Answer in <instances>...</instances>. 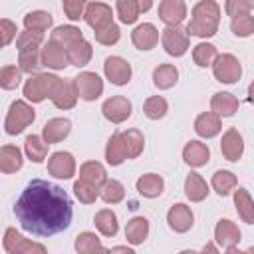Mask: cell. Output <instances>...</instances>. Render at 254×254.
<instances>
[{
	"label": "cell",
	"mask_w": 254,
	"mask_h": 254,
	"mask_svg": "<svg viewBox=\"0 0 254 254\" xmlns=\"http://www.w3.org/2000/svg\"><path fill=\"white\" fill-rule=\"evenodd\" d=\"M159 18L167 26H181L187 18V4L183 0H163L159 4Z\"/></svg>",
	"instance_id": "15"
},
{
	"label": "cell",
	"mask_w": 254,
	"mask_h": 254,
	"mask_svg": "<svg viewBox=\"0 0 254 254\" xmlns=\"http://www.w3.org/2000/svg\"><path fill=\"white\" fill-rule=\"evenodd\" d=\"M220 151H222L224 159L226 161H232V163L242 157V153H244V139L238 133V129L230 127V129L224 131L222 141H220Z\"/></svg>",
	"instance_id": "14"
},
{
	"label": "cell",
	"mask_w": 254,
	"mask_h": 254,
	"mask_svg": "<svg viewBox=\"0 0 254 254\" xmlns=\"http://www.w3.org/2000/svg\"><path fill=\"white\" fill-rule=\"evenodd\" d=\"M216 58H218L216 46H212V44H208V42H200V44H196L194 50H192V60H194V64H196L198 67H208V65H212V64L216 62Z\"/></svg>",
	"instance_id": "38"
},
{
	"label": "cell",
	"mask_w": 254,
	"mask_h": 254,
	"mask_svg": "<svg viewBox=\"0 0 254 254\" xmlns=\"http://www.w3.org/2000/svg\"><path fill=\"white\" fill-rule=\"evenodd\" d=\"M69 131H71V121H69V119L54 117V119H50V121L44 125L42 137H44V141H46L48 145H52V143L64 141V139L69 135Z\"/></svg>",
	"instance_id": "16"
},
{
	"label": "cell",
	"mask_w": 254,
	"mask_h": 254,
	"mask_svg": "<svg viewBox=\"0 0 254 254\" xmlns=\"http://www.w3.org/2000/svg\"><path fill=\"white\" fill-rule=\"evenodd\" d=\"M214 238H216V244L228 248V246H234L240 242V230L232 220L220 218L216 228H214Z\"/></svg>",
	"instance_id": "23"
},
{
	"label": "cell",
	"mask_w": 254,
	"mask_h": 254,
	"mask_svg": "<svg viewBox=\"0 0 254 254\" xmlns=\"http://www.w3.org/2000/svg\"><path fill=\"white\" fill-rule=\"evenodd\" d=\"M101 248V240L93 232H81L75 238V250L77 254H95Z\"/></svg>",
	"instance_id": "44"
},
{
	"label": "cell",
	"mask_w": 254,
	"mask_h": 254,
	"mask_svg": "<svg viewBox=\"0 0 254 254\" xmlns=\"http://www.w3.org/2000/svg\"><path fill=\"white\" fill-rule=\"evenodd\" d=\"M79 179L93 185V187H103L107 183V173H105V167L97 161H87L79 167Z\"/></svg>",
	"instance_id": "26"
},
{
	"label": "cell",
	"mask_w": 254,
	"mask_h": 254,
	"mask_svg": "<svg viewBox=\"0 0 254 254\" xmlns=\"http://www.w3.org/2000/svg\"><path fill=\"white\" fill-rule=\"evenodd\" d=\"M131 40L137 50H153L159 42V30L153 24L143 22L131 32Z\"/></svg>",
	"instance_id": "17"
},
{
	"label": "cell",
	"mask_w": 254,
	"mask_h": 254,
	"mask_svg": "<svg viewBox=\"0 0 254 254\" xmlns=\"http://www.w3.org/2000/svg\"><path fill=\"white\" fill-rule=\"evenodd\" d=\"M179 79V69L173 64H161L153 71V83L159 89H171Z\"/></svg>",
	"instance_id": "32"
},
{
	"label": "cell",
	"mask_w": 254,
	"mask_h": 254,
	"mask_svg": "<svg viewBox=\"0 0 254 254\" xmlns=\"http://www.w3.org/2000/svg\"><path fill=\"white\" fill-rule=\"evenodd\" d=\"M115 10H117V16L123 24H133L141 14L139 2H135V0H119L115 4Z\"/></svg>",
	"instance_id": "43"
},
{
	"label": "cell",
	"mask_w": 254,
	"mask_h": 254,
	"mask_svg": "<svg viewBox=\"0 0 254 254\" xmlns=\"http://www.w3.org/2000/svg\"><path fill=\"white\" fill-rule=\"evenodd\" d=\"M58 75L54 73H36L24 83V97L32 103H40L52 95V89L58 83Z\"/></svg>",
	"instance_id": "4"
},
{
	"label": "cell",
	"mask_w": 254,
	"mask_h": 254,
	"mask_svg": "<svg viewBox=\"0 0 254 254\" xmlns=\"http://www.w3.org/2000/svg\"><path fill=\"white\" fill-rule=\"evenodd\" d=\"M183 159L190 167H204L210 161V149L200 141H189L183 149Z\"/></svg>",
	"instance_id": "20"
},
{
	"label": "cell",
	"mask_w": 254,
	"mask_h": 254,
	"mask_svg": "<svg viewBox=\"0 0 254 254\" xmlns=\"http://www.w3.org/2000/svg\"><path fill=\"white\" fill-rule=\"evenodd\" d=\"M48 173L56 179H71L75 173V161L73 155L67 151H56L48 159Z\"/></svg>",
	"instance_id": "11"
},
{
	"label": "cell",
	"mask_w": 254,
	"mask_h": 254,
	"mask_svg": "<svg viewBox=\"0 0 254 254\" xmlns=\"http://www.w3.org/2000/svg\"><path fill=\"white\" fill-rule=\"evenodd\" d=\"M22 79V69L16 65H4L0 69V85L2 89H16Z\"/></svg>",
	"instance_id": "47"
},
{
	"label": "cell",
	"mask_w": 254,
	"mask_h": 254,
	"mask_svg": "<svg viewBox=\"0 0 254 254\" xmlns=\"http://www.w3.org/2000/svg\"><path fill=\"white\" fill-rule=\"evenodd\" d=\"M127 159V149H125V143H123V137L121 133H113L107 141V147H105V161L111 165V167H117L121 165L123 161Z\"/></svg>",
	"instance_id": "28"
},
{
	"label": "cell",
	"mask_w": 254,
	"mask_h": 254,
	"mask_svg": "<svg viewBox=\"0 0 254 254\" xmlns=\"http://www.w3.org/2000/svg\"><path fill=\"white\" fill-rule=\"evenodd\" d=\"M85 2L83 0H64V4H62V8H64V12H65V16L69 18V20H79V18H83V14H85Z\"/></svg>",
	"instance_id": "51"
},
{
	"label": "cell",
	"mask_w": 254,
	"mask_h": 254,
	"mask_svg": "<svg viewBox=\"0 0 254 254\" xmlns=\"http://www.w3.org/2000/svg\"><path fill=\"white\" fill-rule=\"evenodd\" d=\"M167 111H169V103H167V99L161 97V95L149 97V99L145 101V105H143V113H145L149 119H153V121L163 119V117L167 115Z\"/></svg>",
	"instance_id": "41"
},
{
	"label": "cell",
	"mask_w": 254,
	"mask_h": 254,
	"mask_svg": "<svg viewBox=\"0 0 254 254\" xmlns=\"http://www.w3.org/2000/svg\"><path fill=\"white\" fill-rule=\"evenodd\" d=\"M103 71H105V77L113 85H125L131 79V65L127 60L119 56H109L103 64Z\"/></svg>",
	"instance_id": "10"
},
{
	"label": "cell",
	"mask_w": 254,
	"mask_h": 254,
	"mask_svg": "<svg viewBox=\"0 0 254 254\" xmlns=\"http://www.w3.org/2000/svg\"><path fill=\"white\" fill-rule=\"evenodd\" d=\"M149 236V220L145 216H133L125 226V238L131 244H143Z\"/></svg>",
	"instance_id": "29"
},
{
	"label": "cell",
	"mask_w": 254,
	"mask_h": 254,
	"mask_svg": "<svg viewBox=\"0 0 254 254\" xmlns=\"http://www.w3.org/2000/svg\"><path fill=\"white\" fill-rule=\"evenodd\" d=\"M234 206L238 216L246 224H254V200L246 189H236L234 190Z\"/></svg>",
	"instance_id": "31"
},
{
	"label": "cell",
	"mask_w": 254,
	"mask_h": 254,
	"mask_svg": "<svg viewBox=\"0 0 254 254\" xmlns=\"http://www.w3.org/2000/svg\"><path fill=\"white\" fill-rule=\"evenodd\" d=\"M179 254H196L194 250H183V252H179Z\"/></svg>",
	"instance_id": "59"
},
{
	"label": "cell",
	"mask_w": 254,
	"mask_h": 254,
	"mask_svg": "<svg viewBox=\"0 0 254 254\" xmlns=\"http://www.w3.org/2000/svg\"><path fill=\"white\" fill-rule=\"evenodd\" d=\"M93 34H95V40H97L99 44H103V46H113V44H117L119 38H121V30H119L117 24H113V26L101 30V32H93Z\"/></svg>",
	"instance_id": "50"
},
{
	"label": "cell",
	"mask_w": 254,
	"mask_h": 254,
	"mask_svg": "<svg viewBox=\"0 0 254 254\" xmlns=\"http://www.w3.org/2000/svg\"><path fill=\"white\" fill-rule=\"evenodd\" d=\"M167 222L169 226L175 230V232H187L192 228L194 224V214L190 210V206L183 204V202H177L169 208L167 212Z\"/></svg>",
	"instance_id": "13"
},
{
	"label": "cell",
	"mask_w": 254,
	"mask_h": 254,
	"mask_svg": "<svg viewBox=\"0 0 254 254\" xmlns=\"http://www.w3.org/2000/svg\"><path fill=\"white\" fill-rule=\"evenodd\" d=\"M99 196H101L107 204H117V202L123 200V196H125V189H123V185H121L119 181L111 179V181H107V183L99 189Z\"/></svg>",
	"instance_id": "42"
},
{
	"label": "cell",
	"mask_w": 254,
	"mask_h": 254,
	"mask_svg": "<svg viewBox=\"0 0 254 254\" xmlns=\"http://www.w3.org/2000/svg\"><path fill=\"white\" fill-rule=\"evenodd\" d=\"M224 10H226L228 16L238 18V16L250 14V10H254V2L252 0H228L224 4Z\"/></svg>",
	"instance_id": "49"
},
{
	"label": "cell",
	"mask_w": 254,
	"mask_h": 254,
	"mask_svg": "<svg viewBox=\"0 0 254 254\" xmlns=\"http://www.w3.org/2000/svg\"><path fill=\"white\" fill-rule=\"evenodd\" d=\"M18 64L24 73H36L38 67L42 65V52L40 48H30V50H20L18 52Z\"/></svg>",
	"instance_id": "39"
},
{
	"label": "cell",
	"mask_w": 254,
	"mask_h": 254,
	"mask_svg": "<svg viewBox=\"0 0 254 254\" xmlns=\"http://www.w3.org/2000/svg\"><path fill=\"white\" fill-rule=\"evenodd\" d=\"M218 22H220V6L212 0H200L192 6L190 22L187 26L189 36L212 38L218 30Z\"/></svg>",
	"instance_id": "2"
},
{
	"label": "cell",
	"mask_w": 254,
	"mask_h": 254,
	"mask_svg": "<svg viewBox=\"0 0 254 254\" xmlns=\"http://www.w3.org/2000/svg\"><path fill=\"white\" fill-rule=\"evenodd\" d=\"M212 73L220 83H236L242 75V65L232 54H222L212 64Z\"/></svg>",
	"instance_id": "6"
},
{
	"label": "cell",
	"mask_w": 254,
	"mask_h": 254,
	"mask_svg": "<svg viewBox=\"0 0 254 254\" xmlns=\"http://www.w3.org/2000/svg\"><path fill=\"white\" fill-rule=\"evenodd\" d=\"M210 111L218 117H232L238 111V99L228 91H218L210 99Z\"/></svg>",
	"instance_id": "21"
},
{
	"label": "cell",
	"mask_w": 254,
	"mask_h": 254,
	"mask_svg": "<svg viewBox=\"0 0 254 254\" xmlns=\"http://www.w3.org/2000/svg\"><path fill=\"white\" fill-rule=\"evenodd\" d=\"M230 30L234 36L238 38H248L254 34V16L252 14H244L238 18H232L230 22Z\"/></svg>",
	"instance_id": "45"
},
{
	"label": "cell",
	"mask_w": 254,
	"mask_h": 254,
	"mask_svg": "<svg viewBox=\"0 0 254 254\" xmlns=\"http://www.w3.org/2000/svg\"><path fill=\"white\" fill-rule=\"evenodd\" d=\"M73 85L77 91V97L83 101H95L103 93V81L93 71H81L73 77Z\"/></svg>",
	"instance_id": "7"
},
{
	"label": "cell",
	"mask_w": 254,
	"mask_h": 254,
	"mask_svg": "<svg viewBox=\"0 0 254 254\" xmlns=\"http://www.w3.org/2000/svg\"><path fill=\"white\" fill-rule=\"evenodd\" d=\"M65 54H67V60H69L71 65L83 67V65L89 64V60H91V56H93V50H91V44H89V42L81 40V42L73 44L69 50H65Z\"/></svg>",
	"instance_id": "35"
},
{
	"label": "cell",
	"mask_w": 254,
	"mask_h": 254,
	"mask_svg": "<svg viewBox=\"0 0 254 254\" xmlns=\"http://www.w3.org/2000/svg\"><path fill=\"white\" fill-rule=\"evenodd\" d=\"M135 187H137V192L141 196H145V198H157L163 192V189H165V181L157 173H147V175H143V177L137 179Z\"/></svg>",
	"instance_id": "22"
},
{
	"label": "cell",
	"mask_w": 254,
	"mask_h": 254,
	"mask_svg": "<svg viewBox=\"0 0 254 254\" xmlns=\"http://www.w3.org/2000/svg\"><path fill=\"white\" fill-rule=\"evenodd\" d=\"M161 42L169 56L181 58L189 50V30L183 26H167L161 34Z\"/></svg>",
	"instance_id": "5"
},
{
	"label": "cell",
	"mask_w": 254,
	"mask_h": 254,
	"mask_svg": "<svg viewBox=\"0 0 254 254\" xmlns=\"http://www.w3.org/2000/svg\"><path fill=\"white\" fill-rule=\"evenodd\" d=\"M109 254H135V250H131L127 246H113V248H109Z\"/></svg>",
	"instance_id": "53"
},
{
	"label": "cell",
	"mask_w": 254,
	"mask_h": 254,
	"mask_svg": "<svg viewBox=\"0 0 254 254\" xmlns=\"http://www.w3.org/2000/svg\"><path fill=\"white\" fill-rule=\"evenodd\" d=\"M200 254H218V250H216V244H214V242H206V244L202 246Z\"/></svg>",
	"instance_id": "55"
},
{
	"label": "cell",
	"mask_w": 254,
	"mask_h": 254,
	"mask_svg": "<svg viewBox=\"0 0 254 254\" xmlns=\"http://www.w3.org/2000/svg\"><path fill=\"white\" fill-rule=\"evenodd\" d=\"M26 254H48V252H46V246H44V244L34 242V246H32V248H30Z\"/></svg>",
	"instance_id": "54"
},
{
	"label": "cell",
	"mask_w": 254,
	"mask_h": 254,
	"mask_svg": "<svg viewBox=\"0 0 254 254\" xmlns=\"http://www.w3.org/2000/svg\"><path fill=\"white\" fill-rule=\"evenodd\" d=\"M248 101L254 103V79H252V83L248 85Z\"/></svg>",
	"instance_id": "56"
},
{
	"label": "cell",
	"mask_w": 254,
	"mask_h": 254,
	"mask_svg": "<svg viewBox=\"0 0 254 254\" xmlns=\"http://www.w3.org/2000/svg\"><path fill=\"white\" fill-rule=\"evenodd\" d=\"M42 65H46L50 69H64L65 65H69L65 50L48 40V44L42 48Z\"/></svg>",
	"instance_id": "19"
},
{
	"label": "cell",
	"mask_w": 254,
	"mask_h": 254,
	"mask_svg": "<svg viewBox=\"0 0 254 254\" xmlns=\"http://www.w3.org/2000/svg\"><path fill=\"white\" fill-rule=\"evenodd\" d=\"M50 99L58 109H71L77 101V91L73 85V79H58L56 87L52 89Z\"/></svg>",
	"instance_id": "12"
},
{
	"label": "cell",
	"mask_w": 254,
	"mask_h": 254,
	"mask_svg": "<svg viewBox=\"0 0 254 254\" xmlns=\"http://www.w3.org/2000/svg\"><path fill=\"white\" fill-rule=\"evenodd\" d=\"M14 214L26 232L36 236H54L69 228L73 208L62 187L44 179H34L16 200Z\"/></svg>",
	"instance_id": "1"
},
{
	"label": "cell",
	"mask_w": 254,
	"mask_h": 254,
	"mask_svg": "<svg viewBox=\"0 0 254 254\" xmlns=\"http://www.w3.org/2000/svg\"><path fill=\"white\" fill-rule=\"evenodd\" d=\"M32 246H34V242L24 238L16 228H6V232H4V250L8 254H26Z\"/></svg>",
	"instance_id": "30"
},
{
	"label": "cell",
	"mask_w": 254,
	"mask_h": 254,
	"mask_svg": "<svg viewBox=\"0 0 254 254\" xmlns=\"http://www.w3.org/2000/svg\"><path fill=\"white\" fill-rule=\"evenodd\" d=\"M236 187V175L230 173V171H216L212 175V189L220 194V196H226L234 190Z\"/></svg>",
	"instance_id": "40"
},
{
	"label": "cell",
	"mask_w": 254,
	"mask_h": 254,
	"mask_svg": "<svg viewBox=\"0 0 254 254\" xmlns=\"http://www.w3.org/2000/svg\"><path fill=\"white\" fill-rule=\"evenodd\" d=\"M246 254H254V246H250V248L246 250Z\"/></svg>",
	"instance_id": "60"
},
{
	"label": "cell",
	"mask_w": 254,
	"mask_h": 254,
	"mask_svg": "<svg viewBox=\"0 0 254 254\" xmlns=\"http://www.w3.org/2000/svg\"><path fill=\"white\" fill-rule=\"evenodd\" d=\"M24 165V159H22V151L16 147V145H4L0 149V171L10 175V173H16L20 171Z\"/></svg>",
	"instance_id": "25"
},
{
	"label": "cell",
	"mask_w": 254,
	"mask_h": 254,
	"mask_svg": "<svg viewBox=\"0 0 254 254\" xmlns=\"http://www.w3.org/2000/svg\"><path fill=\"white\" fill-rule=\"evenodd\" d=\"M123 137V143H125V149H127V159H137L141 153H143V147H145V137L139 129H127L121 133Z\"/></svg>",
	"instance_id": "36"
},
{
	"label": "cell",
	"mask_w": 254,
	"mask_h": 254,
	"mask_svg": "<svg viewBox=\"0 0 254 254\" xmlns=\"http://www.w3.org/2000/svg\"><path fill=\"white\" fill-rule=\"evenodd\" d=\"M24 151L32 163H42L48 155V143L40 135H28L24 141Z\"/></svg>",
	"instance_id": "34"
},
{
	"label": "cell",
	"mask_w": 254,
	"mask_h": 254,
	"mask_svg": "<svg viewBox=\"0 0 254 254\" xmlns=\"http://www.w3.org/2000/svg\"><path fill=\"white\" fill-rule=\"evenodd\" d=\"M36 119V111L32 105H28L26 101L22 99H16L12 101L10 109H8V115L4 119V129L8 135H18L22 133L32 121Z\"/></svg>",
	"instance_id": "3"
},
{
	"label": "cell",
	"mask_w": 254,
	"mask_h": 254,
	"mask_svg": "<svg viewBox=\"0 0 254 254\" xmlns=\"http://www.w3.org/2000/svg\"><path fill=\"white\" fill-rule=\"evenodd\" d=\"M16 32H18L16 24L10 22L8 18H2L0 20V46H8L16 38Z\"/></svg>",
	"instance_id": "52"
},
{
	"label": "cell",
	"mask_w": 254,
	"mask_h": 254,
	"mask_svg": "<svg viewBox=\"0 0 254 254\" xmlns=\"http://www.w3.org/2000/svg\"><path fill=\"white\" fill-rule=\"evenodd\" d=\"M83 20H85L87 26H91L95 32H101V30L113 26V10H111V6L103 4V2H89V4L85 6Z\"/></svg>",
	"instance_id": "8"
},
{
	"label": "cell",
	"mask_w": 254,
	"mask_h": 254,
	"mask_svg": "<svg viewBox=\"0 0 254 254\" xmlns=\"http://www.w3.org/2000/svg\"><path fill=\"white\" fill-rule=\"evenodd\" d=\"M97 230L103 234V236H115L117 230H119V222H117V214L109 208H101L95 212V218H93Z\"/></svg>",
	"instance_id": "33"
},
{
	"label": "cell",
	"mask_w": 254,
	"mask_h": 254,
	"mask_svg": "<svg viewBox=\"0 0 254 254\" xmlns=\"http://www.w3.org/2000/svg\"><path fill=\"white\" fill-rule=\"evenodd\" d=\"M73 192H75V196H77L81 202H85V204L95 202V198L99 196V189L93 187V185H89V183H85V181H81V179L73 183Z\"/></svg>",
	"instance_id": "48"
},
{
	"label": "cell",
	"mask_w": 254,
	"mask_h": 254,
	"mask_svg": "<svg viewBox=\"0 0 254 254\" xmlns=\"http://www.w3.org/2000/svg\"><path fill=\"white\" fill-rule=\"evenodd\" d=\"M220 129H222V121L212 111H204L194 119V131H196L198 137L212 139V137H216L220 133Z\"/></svg>",
	"instance_id": "18"
},
{
	"label": "cell",
	"mask_w": 254,
	"mask_h": 254,
	"mask_svg": "<svg viewBox=\"0 0 254 254\" xmlns=\"http://www.w3.org/2000/svg\"><path fill=\"white\" fill-rule=\"evenodd\" d=\"M95 254H109V248H103V246H101V248H99Z\"/></svg>",
	"instance_id": "58"
},
{
	"label": "cell",
	"mask_w": 254,
	"mask_h": 254,
	"mask_svg": "<svg viewBox=\"0 0 254 254\" xmlns=\"http://www.w3.org/2000/svg\"><path fill=\"white\" fill-rule=\"evenodd\" d=\"M131 111H133V105L123 95H113V97L105 99L103 105H101L103 117L107 121H111V123H123L125 119L131 117Z\"/></svg>",
	"instance_id": "9"
},
{
	"label": "cell",
	"mask_w": 254,
	"mask_h": 254,
	"mask_svg": "<svg viewBox=\"0 0 254 254\" xmlns=\"http://www.w3.org/2000/svg\"><path fill=\"white\" fill-rule=\"evenodd\" d=\"M226 254H246V252H240L236 246H228L226 248Z\"/></svg>",
	"instance_id": "57"
},
{
	"label": "cell",
	"mask_w": 254,
	"mask_h": 254,
	"mask_svg": "<svg viewBox=\"0 0 254 254\" xmlns=\"http://www.w3.org/2000/svg\"><path fill=\"white\" fill-rule=\"evenodd\" d=\"M81 40H83V34H81V30L75 28V26H58V28L52 32V36H50V42L58 44V46L64 48V50H69L73 44H77V42H81Z\"/></svg>",
	"instance_id": "24"
},
{
	"label": "cell",
	"mask_w": 254,
	"mask_h": 254,
	"mask_svg": "<svg viewBox=\"0 0 254 254\" xmlns=\"http://www.w3.org/2000/svg\"><path fill=\"white\" fill-rule=\"evenodd\" d=\"M185 194L192 202H200L208 196V185L198 173H190L185 179Z\"/></svg>",
	"instance_id": "27"
},
{
	"label": "cell",
	"mask_w": 254,
	"mask_h": 254,
	"mask_svg": "<svg viewBox=\"0 0 254 254\" xmlns=\"http://www.w3.org/2000/svg\"><path fill=\"white\" fill-rule=\"evenodd\" d=\"M44 42V32H34V30H24L16 38V48L20 50H30V48H40Z\"/></svg>",
	"instance_id": "46"
},
{
	"label": "cell",
	"mask_w": 254,
	"mask_h": 254,
	"mask_svg": "<svg viewBox=\"0 0 254 254\" xmlns=\"http://www.w3.org/2000/svg\"><path fill=\"white\" fill-rule=\"evenodd\" d=\"M54 20H52V14L50 12H44V10H34V12H28L24 16V26L26 30H34V32H46L48 28H52Z\"/></svg>",
	"instance_id": "37"
}]
</instances>
